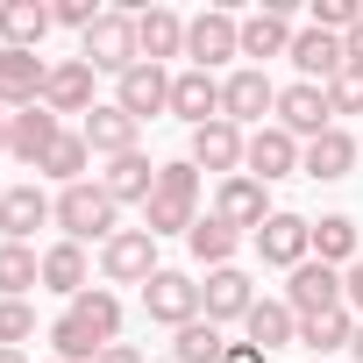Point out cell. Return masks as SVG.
<instances>
[{
	"mask_svg": "<svg viewBox=\"0 0 363 363\" xmlns=\"http://www.w3.org/2000/svg\"><path fill=\"white\" fill-rule=\"evenodd\" d=\"M143 228H150L157 242L200 228V164H186V157L157 164V193H150V207H143Z\"/></svg>",
	"mask_w": 363,
	"mask_h": 363,
	"instance_id": "6da1fadb",
	"label": "cell"
},
{
	"mask_svg": "<svg viewBox=\"0 0 363 363\" xmlns=\"http://www.w3.org/2000/svg\"><path fill=\"white\" fill-rule=\"evenodd\" d=\"M57 228H65V242H114L121 235V207L107 200V186H93V178H86V186H65L57 193Z\"/></svg>",
	"mask_w": 363,
	"mask_h": 363,
	"instance_id": "7a4b0ae2",
	"label": "cell"
},
{
	"mask_svg": "<svg viewBox=\"0 0 363 363\" xmlns=\"http://www.w3.org/2000/svg\"><path fill=\"white\" fill-rule=\"evenodd\" d=\"M79 57H86L93 72H114V79H121V72H135V65H143V50H135V15L107 8V15L79 36Z\"/></svg>",
	"mask_w": 363,
	"mask_h": 363,
	"instance_id": "3957f363",
	"label": "cell"
},
{
	"mask_svg": "<svg viewBox=\"0 0 363 363\" xmlns=\"http://www.w3.org/2000/svg\"><path fill=\"white\" fill-rule=\"evenodd\" d=\"M264 114H278L271 72H264V65H235V72L221 79V121H235V128L250 135V128H264Z\"/></svg>",
	"mask_w": 363,
	"mask_h": 363,
	"instance_id": "277c9868",
	"label": "cell"
},
{
	"mask_svg": "<svg viewBox=\"0 0 363 363\" xmlns=\"http://www.w3.org/2000/svg\"><path fill=\"white\" fill-rule=\"evenodd\" d=\"M186 57H193V72H214V65L242 57V22H235L228 8L193 15V22H186Z\"/></svg>",
	"mask_w": 363,
	"mask_h": 363,
	"instance_id": "5b68a950",
	"label": "cell"
},
{
	"mask_svg": "<svg viewBox=\"0 0 363 363\" xmlns=\"http://www.w3.org/2000/svg\"><path fill=\"white\" fill-rule=\"evenodd\" d=\"M164 264H157V235L150 228H121L114 242H100V278L107 285H150Z\"/></svg>",
	"mask_w": 363,
	"mask_h": 363,
	"instance_id": "8992f818",
	"label": "cell"
},
{
	"mask_svg": "<svg viewBox=\"0 0 363 363\" xmlns=\"http://www.w3.org/2000/svg\"><path fill=\"white\" fill-rule=\"evenodd\" d=\"M271 214H278V207H271V186H257L250 171L221 178V193H214V221H228L235 235H257V228H264Z\"/></svg>",
	"mask_w": 363,
	"mask_h": 363,
	"instance_id": "52a82bcc",
	"label": "cell"
},
{
	"mask_svg": "<svg viewBox=\"0 0 363 363\" xmlns=\"http://www.w3.org/2000/svg\"><path fill=\"white\" fill-rule=\"evenodd\" d=\"M278 128H285V135H299V143L328 135V128H335V107H328V86H306V79L278 86Z\"/></svg>",
	"mask_w": 363,
	"mask_h": 363,
	"instance_id": "ba28073f",
	"label": "cell"
},
{
	"mask_svg": "<svg viewBox=\"0 0 363 363\" xmlns=\"http://www.w3.org/2000/svg\"><path fill=\"white\" fill-rule=\"evenodd\" d=\"M250 242H257V257H264L271 271H299V264L313 257V221H306V214H271Z\"/></svg>",
	"mask_w": 363,
	"mask_h": 363,
	"instance_id": "9c48e42d",
	"label": "cell"
},
{
	"mask_svg": "<svg viewBox=\"0 0 363 363\" xmlns=\"http://www.w3.org/2000/svg\"><path fill=\"white\" fill-rule=\"evenodd\" d=\"M285 306H292L299 320L335 313V306H342V271H335V264H320V257H306L299 271H285Z\"/></svg>",
	"mask_w": 363,
	"mask_h": 363,
	"instance_id": "30bf717a",
	"label": "cell"
},
{
	"mask_svg": "<svg viewBox=\"0 0 363 363\" xmlns=\"http://www.w3.org/2000/svg\"><path fill=\"white\" fill-rule=\"evenodd\" d=\"M143 313H150V320H164V328L178 335L186 320H200L207 306H200V285H193L186 271H157V278L143 285Z\"/></svg>",
	"mask_w": 363,
	"mask_h": 363,
	"instance_id": "8fae6325",
	"label": "cell"
},
{
	"mask_svg": "<svg viewBox=\"0 0 363 363\" xmlns=\"http://www.w3.org/2000/svg\"><path fill=\"white\" fill-rule=\"evenodd\" d=\"M299 135H285L278 121H264V128H250V150H242V171L257 178V186H271V178H292L299 171Z\"/></svg>",
	"mask_w": 363,
	"mask_h": 363,
	"instance_id": "7c38bea8",
	"label": "cell"
},
{
	"mask_svg": "<svg viewBox=\"0 0 363 363\" xmlns=\"http://www.w3.org/2000/svg\"><path fill=\"white\" fill-rule=\"evenodd\" d=\"M114 107H121L128 121H157V114H171V72H164V65H135V72H121V79H114Z\"/></svg>",
	"mask_w": 363,
	"mask_h": 363,
	"instance_id": "4fadbf2b",
	"label": "cell"
},
{
	"mask_svg": "<svg viewBox=\"0 0 363 363\" xmlns=\"http://www.w3.org/2000/svg\"><path fill=\"white\" fill-rule=\"evenodd\" d=\"M43 86H50V65L36 50H8V43H0V107H8V114L43 107Z\"/></svg>",
	"mask_w": 363,
	"mask_h": 363,
	"instance_id": "5bb4252c",
	"label": "cell"
},
{
	"mask_svg": "<svg viewBox=\"0 0 363 363\" xmlns=\"http://www.w3.org/2000/svg\"><path fill=\"white\" fill-rule=\"evenodd\" d=\"M43 221H57V200L36 186V178H29V186H8V193H0V242H29Z\"/></svg>",
	"mask_w": 363,
	"mask_h": 363,
	"instance_id": "9a60e30c",
	"label": "cell"
},
{
	"mask_svg": "<svg viewBox=\"0 0 363 363\" xmlns=\"http://www.w3.org/2000/svg\"><path fill=\"white\" fill-rule=\"evenodd\" d=\"M200 306H207V320H214V328H228V320H250V306H257V285H250V271H242V264H228V271H207V285H200Z\"/></svg>",
	"mask_w": 363,
	"mask_h": 363,
	"instance_id": "2e32d148",
	"label": "cell"
},
{
	"mask_svg": "<svg viewBox=\"0 0 363 363\" xmlns=\"http://www.w3.org/2000/svg\"><path fill=\"white\" fill-rule=\"evenodd\" d=\"M292 65H299V79H306V86H328L335 72H349V43L306 22V29L292 36Z\"/></svg>",
	"mask_w": 363,
	"mask_h": 363,
	"instance_id": "e0dca14e",
	"label": "cell"
},
{
	"mask_svg": "<svg viewBox=\"0 0 363 363\" xmlns=\"http://www.w3.org/2000/svg\"><path fill=\"white\" fill-rule=\"evenodd\" d=\"M43 107H50L57 121H65V114H79V121H86V114L100 107V100H93V65H86V57H65V65H50Z\"/></svg>",
	"mask_w": 363,
	"mask_h": 363,
	"instance_id": "ac0fdd59",
	"label": "cell"
},
{
	"mask_svg": "<svg viewBox=\"0 0 363 363\" xmlns=\"http://www.w3.org/2000/svg\"><path fill=\"white\" fill-rule=\"evenodd\" d=\"M242 150H250V135H242L235 121H207V128H193V150H186V164L235 178V171H242Z\"/></svg>",
	"mask_w": 363,
	"mask_h": 363,
	"instance_id": "d6986e66",
	"label": "cell"
},
{
	"mask_svg": "<svg viewBox=\"0 0 363 363\" xmlns=\"http://www.w3.org/2000/svg\"><path fill=\"white\" fill-rule=\"evenodd\" d=\"M57 135H65V121H57L50 107H22V114H8V157H15V164H43Z\"/></svg>",
	"mask_w": 363,
	"mask_h": 363,
	"instance_id": "ffe728a7",
	"label": "cell"
},
{
	"mask_svg": "<svg viewBox=\"0 0 363 363\" xmlns=\"http://www.w3.org/2000/svg\"><path fill=\"white\" fill-rule=\"evenodd\" d=\"M171 114L193 121V128L221 121V79L214 72H171Z\"/></svg>",
	"mask_w": 363,
	"mask_h": 363,
	"instance_id": "44dd1931",
	"label": "cell"
},
{
	"mask_svg": "<svg viewBox=\"0 0 363 363\" xmlns=\"http://www.w3.org/2000/svg\"><path fill=\"white\" fill-rule=\"evenodd\" d=\"M299 171H306V178H320V186H335V178H349V171H356V135H349V128L335 121L328 135H313V143L299 150Z\"/></svg>",
	"mask_w": 363,
	"mask_h": 363,
	"instance_id": "7402d4cb",
	"label": "cell"
},
{
	"mask_svg": "<svg viewBox=\"0 0 363 363\" xmlns=\"http://www.w3.org/2000/svg\"><path fill=\"white\" fill-rule=\"evenodd\" d=\"M292 8H257V15H242V57L257 65V57H292Z\"/></svg>",
	"mask_w": 363,
	"mask_h": 363,
	"instance_id": "603a6c76",
	"label": "cell"
},
{
	"mask_svg": "<svg viewBox=\"0 0 363 363\" xmlns=\"http://www.w3.org/2000/svg\"><path fill=\"white\" fill-rule=\"evenodd\" d=\"M100 186H107L114 207H150V193H157V164H150L143 150H128V157H114V164L100 171Z\"/></svg>",
	"mask_w": 363,
	"mask_h": 363,
	"instance_id": "cb8c5ba5",
	"label": "cell"
},
{
	"mask_svg": "<svg viewBox=\"0 0 363 363\" xmlns=\"http://www.w3.org/2000/svg\"><path fill=\"white\" fill-rule=\"evenodd\" d=\"M135 128H143V121H128V114H121L114 100H107V107H93V114L79 121V135H86V150H93V157H107V164L135 150Z\"/></svg>",
	"mask_w": 363,
	"mask_h": 363,
	"instance_id": "d4e9b609",
	"label": "cell"
},
{
	"mask_svg": "<svg viewBox=\"0 0 363 363\" xmlns=\"http://www.w3.org/2000/svg\"><path fill=\"white\" fill-rule=\"evenodd\" d=\"M135 50H143V65L186 57V22H178L171 8H143V15H135Z\"/></svg>",
	"mask_w": 363,
	"mask_h": 363,
	"instance_id": "484cf974",
	"label": "cell"
},
{
	"mask_svg": "<svg viewBox=\"0 0 363 363\" xmlns=\"http://www.w3.org/2000/svg\"><path fill=\"white\" fill-rule=\"evenodd\" d=\"M86 285H93V264H86V250H79V242H50V250H43V292H57V299L72 306Z\"/></svg>",
	"mask_w": 363,
	"mask_h": 363,
	"instance_id": "4316f807",
	"label": "cell"
},
{
	"mask_svg": "<svg viewBox=\"0 0 363 363\" xmlns=\"http://www.w3.org/2000/svg\"><path fill=\"white\" fill-rule=\"evenodd\" d=\"M242 342H257V349L271 356V349L299 342V313H292L285 299H257V306H250V320H242Z\"/></svg>",
	"mask_w": 363,
	"mask_h": 363,
	"instance_id": "83f0119b",
	"label": "cell"
},
{
	"mask_svg": "<svg viewBox=\"0 0 363 363\" xmlns=\"http://www.w3.org/2000/svg\"><path fill=\"white\" fill-rule=\"evenodd\" d=\"M50 29L57 22H50L43 0H8V8H0V36H8V50H36Z\"/></svg>",
	"mask_w": 363,
	"mask_h": 363,
	"instance_id": "f1b7e54d",
	"label": "cell"
},
{
	"mask_svg": "<svg viewBox=\"0 0 363 363\" xmlns=\"http://www.w3.org/2000/svg\"><path fill=\"white\" fill-rule=\"evenodd\" d=\"M29 285H43V250L36 242H0V299H29Z\"/></svg>",
	"mask_w": 363,
	"mask_h": 363,
	"instance_id": "f546056e",
	"label": "cell"
},
{
	"mask_svg": "<svg viewBox=\"0 0 363 363\" xmlns=\"http://www.w3.org/2000/svg\"><path fill=\"white\" fill-rule=\"evenodd\" d=\"M356 242H363V228H356L349 214H320V221H313V257H320V264L349 271V264H356Z\"/></svg>",
	"mask_w": 363,
	"mask_h": 363,
	"instance_id": "4dcf8cb0",
	"label": "cell"
},
{
	"mask_svg": "<svg viewBox=\"0 0 363 363\" xmlns=\"http://www.w3.org/2000/svg\"><path fill=\"white\" fill-rule=\"evenodd\" d=\"M86 164H93L86 135H79V128H65V135L50 143V157H43L36 171H43V178H57V193H65V186H86Z\"/></svg>",
	"mask_w": 363,
	"mask_h": 363,
	"instance_id": "1f68e13d",
	"label": "cell"
},
{
	"mask_svg": "<svg viewBox=\"0 0 363 363\" xmlns=\"http://www.w3.org/2000/svg\"><path fill=\"white\" fill-rule=\"evenodd\" d=\"M349 342H356V313H349V306L299 320V349H313V356H335V349H349Z\"/></svg>",
	"mask_w": 363,
	"mask_h": 363,
	"instance_id": "d6a6232c",
	"label": "cell"
},
{
	"mask_svg": "<svg viewBox=\"0 0 363 363\" xmlns=\"http://www.w3.org/2000/svg\"><path fill=\"white\" fill-rule=\"evenodd\" d=\"M50 349H57V363H100V349H114V342H100L79 313H57L50 320Z\"/></svg>",
	"mask_w": 363,
	"mask_h": 363,
	"instance_id": "836d02e7",
	"label": "cell"
},
{
	"mask_svg": "<svg viewBox=\"0 0 363 363\" xmlns=\"http://www.w3.org/2000/svg\"><path fill=\"white\" fill-rule=\"evenodd\" d=\"M171 356H178V363H221V356H228V335L200 313V320H186V328L171 335Z\"/></svg>",
	"mask_w": 363,
	"mask_h": 363,
	"instance_id": "e575fe53",
	"label": "cell"
},
{
	"mask_svg": "<svg viewBox=\"0 0 363 363\" xmlns=\"http://www.w3.org/2000/svg\"><path fill=\"white\" fill-rule=\"evenodd\" d=\"M186 242H193V257H200L207 271H228V264H235V250H242V235H235L228 221H214V214H200V228H193Z\"/></svg>",
	"mask_w": 363,
	"mask_h": 363,
	"instance_id": "d590c367",
	"label": "cell"
},
{
	"mask_svg": "<svg viewBox=\"0 0 363 363\" xmlns=\"http://www.w3.org/2000/svg\"><path fill=\"white\" fill-rule=\"evenodd\" d=\"M65 313H79V320H86V328L100 335V342H121V299H114L107 285H86V292H79V299H72Z\"/></svg>",
	"mask_w": 363,
	"mask_h": 363,
	"instance_id": "8d00e7d4",
	"label": "cell"
},
{
	"mask_svg": "<svg viewBox=\"0 0 363 363\" xmlns=\"http://www.w3.org/2000/svg\"><path fill=\"white\" fill-rule=\"evenodd\" d=\"M36 342V306L29 299H0V349H22Z\"/></svg>",
	"mask_w": 363,
	"mask_h": 363,
	"instance_id": "74e56055",
	"label": "cell"
},
{
	"mask_svg": "<svg viewBox=\"0 0 363 363\" xmlns=\"http://www.w3.org/2000/svg\"><path fill=\"white\" fill-rule=\"evenodd\" d=\"M363 22V0H313V29H328V36H349Z\"/></svg>",
	"mask_w": 363,
	"mask_h": 363,
	"instance_id": "f35d334b",
	"label": "cell"
},
{
	"mask_svg": "<svg viewBox=\"0 0 363 363\" xmlns=\"http://www.w3.org/2000/svg\"><path fill=\"white\" fill-rule=\"evenodd\" d=\"M328 107H335V114H363V72H356V65L328 79Z\"/></svg>",
	"mask_w": 363,
	"mask_h": 363,
	"instance_id": "ab89813d",
	"label": "cell"
},
{
	"mask_svg": "<svg viewBox=\"0 0 363 363\" xmlns=\"http://www.w3.org/2000/svg\"><path fill=\"white\" fill-rule=\"evenodd\" d=\"M100 15H107V8H93V0H50V22H57V29H79V36H86Z\"/></svg>",
	"mask_w": 363,
	"mask_h": 363,
	"instance_id": "60d3db41",
	"label": "cell"
},
{
	"mask_svg": "<svg viewBox=\"0 0 363 363\" xmlns=\"http://www.w3.org/2000/svg\"><path fill=\"white\" fill-rule=\"evenodd\" d=\"M342 306H349V313L363 320V257H356V264L342 271Z\"/></svg>",
	"mask_w": 363,
	"mask_h": 363,
	"instance_id": "b9f144b4",
	"label": "cell"
},
{
	"mask_svg": "<svg viewBox=\"0 0 363 363\" xmlns=\"http://www.w3.org/2000/svg\"><path fill=\"white\" fill-rule=\"evenodd\" d=\"M221 363H271V356H264L257 342H228V356H221Z\"/></svg>",
	"mask_w": 363,
	"mask_h": 363,
	"instance_id": "7bdbcfd3",
	"label": "cell"
},
{
	"mask_svg": "<svg viewBox=\"0 0 363 363\" xmlns=\"http://www.w3.org/2000/svg\"><path fill=\"white\" fill-rule=\"evenodd\" d=\"M100 363H143V349L135 342H114V349H100Z\"/></svg>",
	"mask_w": 363,
	"mask_h": 363,
	"instance_id": "ee69618b",
	"label": "cell"
},
{
	"mask_svg": "<svg viewBox=\"0 0 363 363\" xmlns=\"http://www.w3.org/2000/svg\"><path fill=\"white\" fill-rule=\"evenodd\" d=\"M342 43H349V65H356V72H363V22H356V29H349V36H342Z\"/></svg>",
	"mask_w": 363,
	"mask_h": 363,
	"instance_id": "f6af8a7d",
	"label": "cell"
},
{
	"mask_svg": "<svg viewBox=\"0 0 363 363\" xmlns=\"http://www.w3.org/2000/svg\"><path fill=\"white\" fill-rule=\"evenodd\" d=\"M349 356H356V363H363V320H356V342H349Z\"/></svg>",
	"mask_w": 363,
	"mask_h": 363,
	"instance_id": "bcb514c9",
	"label": "cell"
},
{
	"mask_svg": "<svg viewBox=\"0 0 363 363\" xmlns=\"http://www.w3.org/2000/svg\"><path fill=\"white\" fill-rule=\"evenodd\" d=\"M0 157H8V107H0Z\"/></svg>",
	"mask_w": 363,
	"mask_h": 363,
	"instance_id": "7dc6e473",
	"label": "cell"
},
{
	"mask_svg": "<svg viewBox=\"0 0 363 363\" xmlns=\"http://www.w3.org/2000/svg\"><path fill=\"white\" fill-rule=\"evenodd\" d=\"M0 363H29V356H22V349H0Z\"/></svg>",
	"mask_w": 363,
	"mask_h": 363,
	"instance_id": "c3c4849f",
	"label": "cell"
},
{
	"mask_svg": "<svg viewBox=\"0 0 363 363\" xmlns=\"http://www.w3.org/2000/svg\"><path fill=\"white\" fill-rule=\"evenodd\" d=\"M0 193H8V186H0Z\"/></svg>",
	"mask_w": 363,
	"mask_h": 363,
	"instance_id": "681fc988",
	"label": "cell"
},
{
	"mask_svg": "<svg viewBox=\"0 0 363 363\" xmlns=\"http://www.w3.org/2000/svg\"><path fill=\"white\" fill-rule=\"evenodd\" d=\"M50 363H57V356H50Z\"/></svg>",
	"mask_w": 363,
	"mask_h": 363,
	"instance_id": "f907efd6",
	"label": "cell"
}]
</instances>
